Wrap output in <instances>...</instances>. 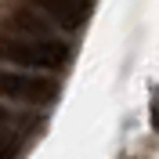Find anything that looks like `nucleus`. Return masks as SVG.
I'll return each instance as SVG.
<instances>
[{
	"mask_svg": "<svg viewBox=\"0 0 159 159\" xmlns=\"http://www.w3.org/2000/svg\"><path fill=\"white\" fill-rule=\"evenodd\" d=\"M0 98L29 101V105H47V101L58 98V83L47 80V76H33V72L7 69V72H0Z\"/></svg>",
	"mask_w": 159,
	"mask_h": 159,
	"instance_id": "f03ea898",
	"label": "nucleus"
},
{
	"mask_svg": "<svg viewBox=\"0 0 159 159\" xmlns=\"http://www.w3.org/2000/svg\"><path fill=\"white\" fill-rule=\"evenodd\" d=\"M11 156H15V141L0 134V159H11Z\"/></svg>",
	"mask_w": 159,
	"mask_h": 159,
	"instance_id": "20e7f679",
	"label": "nucleus"
},
{
	"mask_svg": "<svg viewBox=\"0 0 159 159\" xmlns=\"http://www.w3.org/2000/svg\"><path fill=\"white\" fill-rule=\"evenodd\" d=\"M152 127H156V130H159V98H156V101H152Z\"/></svg>",
	"mask_w": 159,
	"mask_h": 159,
	"instance_id": "39448f33",
	"label": "nucleus"
},
{
	"mask_svg": "<svg viewBox=\"0 0 159 159\" xmlns=\"http://www.w3.org/2000/svg\"><path fill=\"white\" fill-rule=\"evenodd\" d=\"M4 54H7L15 65H29V69H58V65L69 61V47H65V43L43 40V36L11 40V43H4Z\"/></svg>",
	"mask_w": 159,
	"mask_h": 159,
	"instance_id": "f257e3e1",
	"label": "nucleus"
},
{
	"mask_svg": "<svg viewBox=\"0 0 159 159\" xmlns=\"http://www.w3.org/2000/svg\"><path fill=\"white\" fill-rule=\"evenodd\" d=\"M40 7L47 11L51 18L65 25V29H80L90 15V0H40Z\"/></svg>",
	"mask_w": 159,
	"mask_h": 159,
	"instance_id": "7ed1b4c3",
	"label": "nucleus"
}]
</instances>
